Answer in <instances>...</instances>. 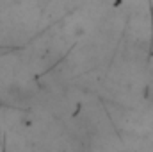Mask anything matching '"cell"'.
<instances>
[{"instance_id": "obj_1", "label": "cell", "mask_w": 153, "mask_h": 152, "mask_svg": "<svg viewBox=\"0 0 153 152\" xmlns=\"http://www.w3.org/2000/svg\"><path fill=\"white\" fill-rule=\"evenodd\" d=\"M150 102H152V104H153V91H152V93H150Z\"/></svg>"}]
</instances>
